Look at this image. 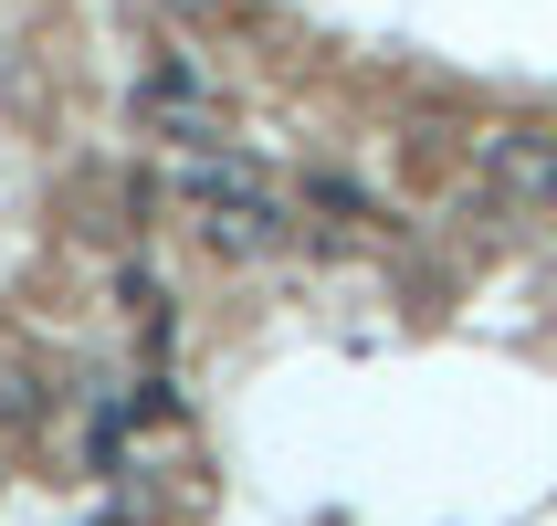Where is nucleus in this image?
<instances>
[{
  "label": "nucleus",
  "instance_id": "obj_2",
  "mask_svg": "<svg viewBox=\"0 0 557 526\" xmlns=\"http://www.w3.org/2000/svg\"><path fill=\"white\" fill-rule=\"evenodd\" d=\"M200 243H211V253H232V264L274 253V243H284V211H274V189H263V200H211V211H200Z\"/></svg>",
  "mask_w": 557,
  "mask_h": 526
},
{
  "label": "nucleus",
  "instance_id": "obj_3",
  "mask_svg": "<svg viewBox=\"0 0 557 526\" xmlns=\"http://www.w3.org/2000/svg\"><path fill=\"white\" fill-rule=\"evenodd\" d=\"M180 189L211 211V200H263V169L252 158H232V148H189L180 158Z\"/></svg>",
  "mask_w": 557,
  "mask_h": 526
},
{
  "label": "nucleus",
  "instance_id": "obj_1",
  "mask_svg": "<svg viewBox=\"0 0 557 526\" xmlns=\"http://www.w3.org/2000/svg\"><path fill=\"white\" fill-rule=\"evenodd\" d=\"M473 158H484V180H495L505 200H557V137L547 126H495Z\"/></svg>",
  "mask_w": 557,
  "mask_h": 526
}]
</instances>
